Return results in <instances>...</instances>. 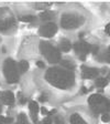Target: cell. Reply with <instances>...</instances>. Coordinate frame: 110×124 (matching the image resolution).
Returning a JSON list of instances; mask_svg holds the SVG:
<instances>
[{
  "instance_id": "obj_3",
  "label": "cell",
  "mask_w": 110,
  "mask_h": 124,
  "mask_svg": "<svg viewBox=\"0 0 110 124\" xmlns=\"http://www.w3.org/2000/svg\"><path fill=\"white\" fill-rule=\"evenodd\" d=\"M3 74L8 83L13 84L19 81V71L12 59H7L3 63Z\"/></svg>"
},
{
  "instance_id": "obj_13",
  "label": "cell",
  "mask_w": 110,
  "mask_h": 124,
  "mask_svg": "<svg viewBox=\"0 0 110 124\" xmlns=\"http://www.w3.org/2000/svg\"><path fill=\"white\" fill-rule=\"evenodd\" d=\"M71 123L72 124H87L84 120L82 119V116H80L79 114H77V113L73 114V115L71 116Z\"/></svg>"
},
{
  "instance_id": "obj_33",
  "label": "cell",
  "mask_w": 110,
  "mask_h": 124,
  "mask_svg": "<svg viewBox=\"0 0 110 124\" xmlns=\"http://www.w3.org/2000/svg\"><path fill=\"white\" fill-rule=\"evenodd\" d=\"M106 71H107V69H106V68H104V69H103V70H101V72H103V73H105V72H106Z\"/></svg>"
},
{
  "instance_id": "obj_1",
  "label": "cell",
  "mask_w": 110,
  "mask_h": 124,
  "mask_svg": "<svg viewBox=\"0 0 110 124\" xmlns=\"http://www.w3.org/2000/svg\"><path fill=\"white\" fill-rule=\"evenodd\" d=\"M45 79L53 86H56L61 90H67L74 84L75 74L71 70L62 68H51L47 70Z\"/></svg>"
},
{
  "instance_id": "obj_19",
  "label": "cell",
  "mask_w": 110,
  "mask_h": 124,
  "mask_svg": "<svg viewBox=\"0 0 110 124\" xmlns=\"http://www.w3.org/2000/svg\"><path fill=\"white\" fill-rule=\"evenodd\" d=\"M18 123L19 124H29L28 122V117L24 113H20L18 115Z\"/></svg>"
},
{
  "instance_id": "obj_32",
  "label": "cell",
  "mask_w": 110,
  "mask_h": 124,
  "mask_svg": "<svg viewBox=\"0 0 110 124\" xmlns=\"http://www.w3.org/2000/svg\"><path fill=\"white\" fill-rule=\"evenodd\" d=\"M83 37H84V32H80V33H79V38H80V39H82V38H83Z\"/></svg>"
},
{
  "instance_id": "obj_20",
  "label": "cell",
  "mask_w": 110,
  "mask_h": 124,
  "mask_svg": "<svg viewBox=\"0 0 110 124\" xmlns=\"http://www.w3.org/2000/svg\"><path fill=\"white\" fill-rule=\"evenodd\" d=\"M18 100H19V102H20L21 104H24L26 102V99L23 96V94L21 92H19L18 93Z\"/></svg>"
},
{
  "instance_id": "obj_17",
  "label": "cell",
  "mask_w": 110,
  "mask_h": 124,
  "mask_svg": "<svg viewBox=\"0 0 110 124\" xmlns=\"http://www.w3.org/2000/svg\"><path fill=\"white\" fill-rule=\"evenodd\" d=\"M28 69H29V62L24 61V60L19 62V71L21 73H26L28 71Z\"/></svg>"
},
{
  "instance_id": "obj_4",
  "label": "cell",
  "mask_w": 110,
  "mask_h": 124,
  "mask_svg": "<svg viewBox=\"0 0 110 124\" xmlns=\"http://www.w3.org/2000/svg\"><path fill=\"white\" fill-rule=\"evenodd\" d=\"M40 50L50 63H57L61 61V53L58 49H56L49 42H41Z\"/></svg>"
},
{
  "instance_id": "obj_23",
  "label": "cell",
  "mask_w": 110,
  "mask_h": 124,
  "mask_svg": "<svg viewBox=\"0 0 110 124\" xmlns=\"http://www.w3.org/2000/svg\"><path fill=\"white\" fill-rule=\"evenodd\" d=\"M43 124H52V119H51V116L47 115L45 117V119L43 120Z\"/></svg>"
},
{
  "instance_id": "obj_15",
  "label": "cell",
  "mask_w": 110,
  "mask_h": 124,
  "mask_svg": "<svg viewBox=\"0 0 110 124\" xmlns=\"http://www.w3.org/2000/svg\"><path fill=\"white\" fill-rule=\"evenodd\" d=\"M40 18H41L42 20H51V19L54 18V12H52V11H50V10H46L40 15Z\"/></svg>"
},
{
  "instance_id": "obj_35",
  "label": "cell",
  "mask_w": 110,
  "mask_h": 124,
  "mask_svg": "<svg viewBox=\"0 0 110 124\" xmlns=\"http://www.w3.org/2000/svg\"><path fill=\"white\" fill-rule=\"evenodd\" d=\"M17 124H19V123H17Z\"/></svg>"
},
{
  "instance_id": "obj_28",
  "label": "cell",
  "mask_w": 110,
  "mask_h": 124,
  "mask_svg": "<svg viewBox=\"0 0 110 124\" xmlns=\"http://www.w3.org/2000/svg\"><path fill=\"white\" fill-rule=\"evenodd\" d=\"M7 11H8V9H7V8H1V9H0V16H2L3 13H5V12H7Z\"/></svg>"
},
{
  "instance_id": "obj_5",
  "label": "cell",
  "mask_w": 110,
  "mask_h": 124,
  "mask_svg": "<svg viewBox=\"0 0 110 124\" xmlns=\"http://www.w3.org/2000/svg\"><path fill=\"white\" fill-rule=\"evenodd\" d=\"M84 22V18L77 15L65 13L62 17V27L64 29H76Z\"/></svg>"
},
{
  "instance_id": "obj_25",
  "label": "cell",
  "mask_w": 110,
  "mask_h": 124,
  "mask_svg": "<svg viewBox=\"0 0 110 124\" xmlns=\"http://www.w3.org/2000/svg\"><path fill=\"white\" fill-rule=\"evenodd\" d=\"M36 67L41 68V69H44V68H45V64H44L42 61H38V62H36Z\"/></svg>"
},
{
  "instance_id": "obj_2",
  "label": "cell",
  "mask_w": 110,
  "mask_h": 124,
  "mask_svg": "<svg viewBox=\"0 0 110 124\" xmlns=\"http://www.w3.org/2000/svg\"><path fill=\"white\" fill-rule=\"evenodd\" d=\"M88 103L90 105V108L96 114L99 113H108L110 111V101L108 99L104 98L100 94H92L88 99Z\"/></svg>"
},
{
  "instance_id": "obj_7",
  "label": "cell",
  "mask_w": 110,
  "mask_h": 124,
  "mask_svg": "<svg viewBox=\"0 0 110 124\" xmlns=\"http://www.w3.org/2000/svg\"><path fill=\"white\" fill-rule=\"evenodd\" d=\"M39 32L44 38H51V37H53L57 32V26L53 22L46 23V24H44V26H42L40 28Z\"/></svg>"
},
{
  "instance_id": "obj_12",
  "label": "cell",
  "mask_w": 110,
  "mask_h": 124,
  "mask_svg": "<svg viewBox=\"0 0 110 124\" xmlns=\"http://www.w3.org/2000/svg\"><path fill=\"white\" fill-rule=\"evenodd\" d=\"M59 48H61L62 51L67 52V51H69V50L72 49L73 46L68 40H66V39H62L61 41H59Z\"/></svg>"
},
{
  "instance_id": "obj_14",
  "label": "cell",
  "mask_w": 110,
  "mask_h": 124,
  "mask_svg": "<svg viewBox=\"0 0 110 124\" xmlns=\"http://www.w3.org/2000/svg\"><path fill=\"white\" fill-rule=\"evenodd\" d=\"M109 83V79H106V78H98L96 80V85L98 88H105L106 85Z\"/></svg>"
},
{
  "instance_id": "obj_31",
  "label": "cell",
  "mask_w": 110,
  "mask_h": 124,
  "mask_svg": "<svg viewBox=\"0 0 110 124\" xmlns=\"http://www.w3.org/2000/svg\"><path fill=\"white\" fill-rule=\"evenodd\" d=\"M82 92H83V93H87V92H88V90H87L86 88H85V86H83V88H82Z\"/></svg>"
},
{
  "instance_id": "obj_27",
  "label": "cell",
  "mask_w": 110,
  "mask_h": 124,
  "mask_svg": "<svg viewBox=\"0 0 110 124\" xmlns=\"http://www.w3.org/2000/svg\"><path fill=\"white\" fill-rule=\"evenodd\" d=\"M105 30H106V32L108 33V36H110V23H108L107 26H106Z\"/></svg>"
},
{
  "instance_id": "obj_11",
  "label": "cell",
  "mask_w": 110,
  "mask_h": 124,
  "mask_svg": "<svg viewBox=\"0 0 110 124\" xmlns=\"http://www.w3.org/2000/svg\"><path fill=\"white\" fill-rule=\"evenodd\" d=\"M29 108L31 111V117H32V121L34 123L38 122V112H39V105L35 101H31L29 103Z\"/></svg>"
},
{
  "instance_id": "obj_8",
  "label": "cell",
  "mask_w": 110,
  "mask_h": 124,
  "mask_svg": "<svg viewBox=\"0 0 110 124\" xmlns=\"http://www.w3.org/2000/svg\"><path fill=\"white\" fill-rule=\"evenodd\" d=\"M82 73L84 79H94L99 74V70L97 68H89L86 65H82Z\"/></svg>"
},
{
  "instance_id": "obj_10",
  "label": "cell",
  "mask_w": 110,
  "mask_h": 124,
  "mask_svg": "<svg viewBox=\"0 0 110 124\" xmlns=\"http://www.w3.org/2000/svg\"><path fill=\"white\" fill-rule=\"evenodd\" d=\"M15 21L13 18L5 19V20H0V30L1 31H7L9 29H11L12 27H14Z\"/></svg>"
},
{
  "instance_id": "obj_24",
  "label": "cell",
  "mask_w": 110,
  "mask_h": 124,
  "mask_svg": "<svg viewBox=\"0 0 110 124\" xmlns=\"http://www.w3.org/2000/svg\"><path fill=\"white\" fill-rule=\"evenodd\" d=\"M39 101H40V102H45V101H47V95H46V94H41L40 98H39Z\"/></svg>"
},
{
  "instance_id": "obj_18",
  "label": "cell",
  "mask_w": 110,
  "mask_h": 124,
  "mask_svg": "<svg viewBox=\"0 0 110 124\" xmlns=\"http://www.w3.org/2000/svg\"><path fill=\"white\" fill-rule=\"evenodd\" d=\"M20 20L23 21V22H33V21L36 20V17H34V16H22V17H20Z\"/></svg>"
},
{
  "instance_id": "obj_29",
  "label": "cell",
  "mask_w": 110,
  "mask_h": 124,
  "mask_svg": "<svg viewBox=\"0 0 110 124\" xmlns=\"http://www.w3.org/2000/svg\"><path fill=\"white\" fill-rule=\"evenodd\" d=\"M6 122V117H3L2 115H0V124H5Z\"/></svg>"
},
{
  "instance_id": "obj_26",
  "label": "cell",
  "mask_w": 110,
  "mask_h": 124,
  "mask_svg": "<svg viewBox=\"0 0 110 124\" xmlns=\"http://www.w3.org/2000/svg\"><path fill=\"white\" fill-rule=\"evenodd\" d=\"M12 122H13V119H12V117H6L5 124H11Z\"/></svg>"
},
{
  "instance_id": "obj_30",
  "label": "cell",
  "mask_w": 110,
  "mask_h": 124,
  "mask_svg": "<svg viewBox=\"0 0 110 124\" xmlns=\"http://www.w3.org/2000/svg\"><path fill=\"white\" fill-rule=\"evenodd\" d=\"M41 112H42V113H43V114H49V111H47V110H46L45 108H42Z\"/></svg>"
},
{
  "instance_id": "obj_16",
  "label": "cell",
  "mask_w": 110,
  "mask_h": 124,
  "mask_svg": "<svg viewBox=\"0 0 110 124\" xmlns=\"http://www.w3.org/2000/svg\"><path fill=\"white\" fill-rule=\"evenodd\" d=\"M61 64H62V67L64 68V69H66V70H71V71H73V70L75 69V65L73 64L71 61H68V60H62Z\"/></svg>"
},
{
  "instance_id": "obj_22",
  "label": "cell",
  "mask_w": 110,
  "mask_h": 124,
  "mask_svg": "<svg viewBox=\"0 0 110 124\" xmlns=\"http://www.w3.org/2000/svg\"><path fill=\"white\" fill-rule=\"evenodd\" d=\"M105 59H106V61H107L108 63H110V46L108 48L107 52L105 53Z\"/></svg>"
},
{
  "instance_id": "obj_34",
  "label": "cell",
  "mask_w": 110,
  "mask_h": 124,
  "mask_svg": "<svg viewBox=\"0 0 110 124\" xmlns=\"http://www.w3.org/2000/svg\"><path fill=\"white\" fill-rule=\"evenodd\" d=\"M109 78H110V72H109Z\"/></svg>"
},
{
  "instance_id": "obj_9",
  "label": "cell",
  "mask_w": 110,
  "mask_h": 124,
  "mask_svg": "<svg viewBox=\"0 0 110 124\" xmlns=\"http://www.w3.org/2000/svg\"><path fill=\"white\" fill-rule=\"evenodd\" d=\"M0 101L7 105H13L14 104V94L11 91L0 92Z\"/></svg>"
},
{
  "instance_id": "obj_6",
  "label": "cell",
  "mask_w": 110,
  "mask_h": 124,
  "mask_svg": "<svg viewBox=\"0 0 110 124\" xmlns=\"http://www.w3.org/2000/svg\"><path fill=\"white\" fill-rule=\"evenodd\" d=\"M73 48H74L75 52L78 54V57H79L80 60L86 59V55H87L92 49V46H90L89 43H87V42H85V41L76 42V43L73 46Z\"/></svg>"
},
{
  "instance_id": "obj_21",
  "label": "cell",
  "mask_w": 110,
  "mask_h": 124,
  "mask_svg": "<svg viewBox=\"0 0 110 124\" xmlns=\"http://www.w3.org/2000/svg\"><path fill=\"white\" fill-rule=\"evenodd\" d=\"M101 120H103V122H109L110 121V115L108 113H104L103 115H101Z\"/></svg>"
}]
</instances>
